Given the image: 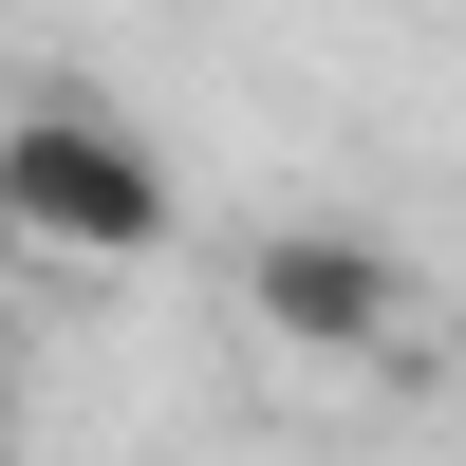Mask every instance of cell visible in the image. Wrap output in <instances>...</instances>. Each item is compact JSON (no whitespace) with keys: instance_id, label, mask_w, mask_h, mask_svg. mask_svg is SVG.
I'll return each mask as SVG.
<instances>
[{"instance_id":"obj_1","label":"cell","mask_w":466,"mask_h":466,"mask_svg":"<svg viewBox=\"0 0 466 466\" xmlns=\"http://www.w3.org/2000/svg\"><path fill=\"white\" fill-rule=\"evenodd\" d=\"M0 243H37V261H149L168 243V149L112 131L94 94L0 112Z\"/></svg>"},{"instance_id":"obj_2","label":"cell","mask_w":466,"mask_h":466,"mask_svg":"<svg viewBox=\"0 0 466 466\" xmlns=\"http://www.w3.org/2000/svg\"><path fill=\"white\" fill-rule=\"evenodd\" d=\"M243 318L280 336V355H336V373H392L410 336H430V280H410L373 224H261L243 243Z\"/></svg>"},{"instance_id":"obj_3","label":"cell","mask_w":466,"mask_h":466,"mask_svg":"<svg viewBox=\"0 0 466 466\" xmlns=\"http://www.w3.org/2000/svg\"><path fill=\"white\" fill-rule=\"evenodd\" d=\"M0 430H19V355H0Z\"/></svg>"}]
</instances>
